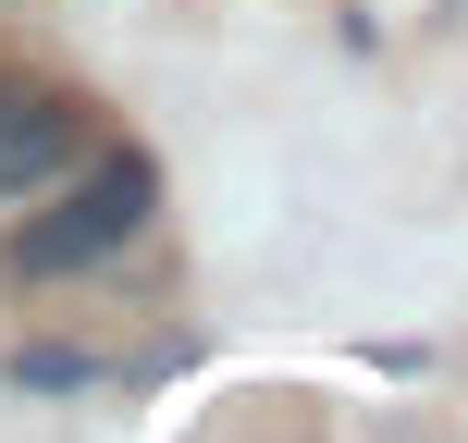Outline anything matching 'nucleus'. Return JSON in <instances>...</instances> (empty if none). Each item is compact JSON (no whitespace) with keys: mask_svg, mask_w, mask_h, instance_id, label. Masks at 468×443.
I'll list each match as a JSON object with an SVG mask.
<instances>
[{"mask_svg":"<svg viewBox=\"0 0 468 443\" xmlns=\"http://www.w3.org/2000/svg\"><path fill=\"white\" fill-rule=\"evenodd\" d=\"M136 222H148V161H99L49 222L13 234V271H87V258H112Z\"/></svg>","mask_w":468,"mask_h":443,"instance_id":"nucleus-1","label":"nucleus"},{"mask_svg":"<svg viewBox=\"0 0 468 443\" xmlns=\"http://www.w3.org/2000/svg\"><path fill=\"white\" fill-rule=\"evenodd\" d=\"M62 161H74V111L37 87H0V197H37Z\"/></svg>","mask_w":468,"mask_h":443,"instance_id":"nucleus-2","label":"nucleus"}]
</instances>
